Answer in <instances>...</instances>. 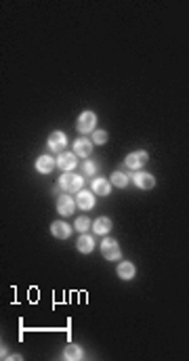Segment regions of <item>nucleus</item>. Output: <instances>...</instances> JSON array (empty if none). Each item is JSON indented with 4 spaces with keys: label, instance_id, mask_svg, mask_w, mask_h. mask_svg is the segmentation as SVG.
Instances as JSON below:
<instances>
[{
    "label": "nucleus",
    "instance_id": "11",
    "mask_svg": "<svg viewBox=\"0 0 189 361\" xmlns=\"http://www.w3.org/2000/svg\"><path fill=\"white\" fill-rule=\"evenodd\" d=\"M93 141H89L86 137H80V139H76L74 141V154L78 156V158H89L91 156V151H93Z\"/></svg>",
    "mask_w": 189,
    "mask_h": 361
},
{
    "label": "nucleus",
    "instance_id": "2",
    "mask_svg": "<svg viewBox=\"0 0 189 361\" xmlns=\"http://www.w3.org/2000/svg\"><path fill=\"white\" fill-rule=\"evenodd\" d=\"M95 126H97V116H95V112H82L80 116H78V120H76V130L80 132V134H93L95 132Z\"/></svg>",
    "mask_w": 189,
    "mask_h": 361
},
{
    "label": "nucleus",
    "instance_id": "7",
    "mask_svg": "<svg viewBox=\"0 0 189 361\" xmlns=\"http://www.w3.org/2000/svg\"><path fill=\"white\" fill-rule=\"evenodd\" d=\"M74 210H76V198H71V196L57 198V212H59L61 216L74 214Z\"/></svg>",
    "mask_w": 189,
    "mask_h": 361
},
{
    "label": "nucleus",
    "instance_id": "20",
    "mask_svg": "<svg viewBox=\"0 0 189 361\" xmlns=\"http://www.w3.org/2000/svg\"><path fill=\"white\" fill-rule=\"evenodd\" d=\"M107 139H109V137H107V132H105V130H95L91 141H93L95 145H105V143H107Z\"/></svg>",
    "mask_w": 189,
    "mask_h": 361
},
{
    "label": "nucleus",
    "instance_id": "1",
    "mask_svg": "<svg viewBox=\"0 0 189 361\" xmlns=\"http://www.w3.org/2000/svg\"><path fill=\"white\" fill-rule=\"evenodd\" d=\"M82 185H84V178L76 172H63L59 178V187L65 193H78V191H82Z\"/></svg>",
    "mask_w": 189,
    "mask_h": 361
},
{
    "label": "nucleus",
    "instance_id": "15",
    "mask_svg": "<svg viewBox=\"0 0 189 361\" xmlns=\"http://www.w3.org/2000/svg\"><path fill=\"white\" fill-rule=\"evenodd\" d=\"M91 191L95 193V196H109V191H111V183H109V178H95L93 183H91Z\"/></svg>",
    "mask_w": 189,
    "mask_h": 361
},
{
    "label": "nucleus",
    "instance_id": "3",
    "mask_svg": "<svg viewBox=\"0 0 189 361\" xmlns=\"http://www.w3.org/2000/svg\"><path fill=\"white\" fill-rule=\"evenodd\" d=\"M101 252H103L105 260H111V262L120 260V256H122V250H120L118 242H116L114 238H105L103 242H101Z\"/></svg>",
    "mask_w": 189,
    "mask_h": 361
},
{
    "label": "nucleus",
    "instance_id": "4",
    "mask_svg": "<svg viewBox=\"0 0 189 361\" xmlns=\"http://www.w3.org/2000/svg\"><path fill=\"white\" fill-rule=\"evenodd\" d=\"M147 160H149V154L145 149H137V151H130V154L124 158V164L128 166L130 170H139V168H143L145 164H147Z\"/></svg>",
    "mask_w": 189,
    "mask_h": 361
},
{
    "label": "nucleus",
    "instance_id": "19",
    "mask_svg": "<svg viewBox=\"0 0 189 361\" xmlns=\"http://www.w3.org/2000/svg\"><path fill=\"white\" fill-rule=\"evenodd\" d=\"M74 229L80 231V233H86L89 229H93V223H91V218L89 216H78L74 220Z\"/></svg>",
    "mask_w": 189,
    "mask_h": 361
},
{
    "label": "nucleus",
    "instance_id": "9",
    "mask_svg": "<svg viewBox=\"0 0 189 361\" xmlns=\"http://www.w3.org/2000/svg\"><path fill=\"white\" fill-rule=\"evenodd\" d=\"M76 206L80 208V210H84V212H89L91 208L95 206V193L93 191H78L76 193Z\"/></svg>",
    "mask_w": 189,
    "mask_h": 361
},
{
    "label": "nucleus",
    "instance_id": "5",
    "mask_svg": "<svg viewBox=\"0 0 189 361\" xmlns=\"http://www.w3.org/2000/svg\"><path fill=\"white\" fill-rule=\"evenodd\" d=\"M63 147H67V134L61 130H55L49 137V149L55 151V154H63Z\"/></svg>",
    "mask_w": 189,
    "mask_h": 361
},
{
    "label": "nucleus",
    "instance_id": "18",
    "mask_svg": "<svg viewBox=\"0 0 189 361\" xmlns=\"http://www.w3.org/2000/svg\"><path fill=\"white\" fill-rule=\"evenodd\" d=\"M109 183H111L114 187L124 189V187L128 185V176H126L124 172H120V170H116V172H111V176H109Z\"/></svg>",
    "mask_w": 189,
    "mask_h": 361
},
{
    "label": "nucleus",
    "instance_id": "8",
    "mask_svg": "<svg viewBox=\"0 0 189 361\" xmlns=\"http://www.w3.org/2000/svg\"><path fill=\"white\" fill-rule=\"evenodd\" d=\"M133 183H135L139 189H154V187H156V176L149 174V172L137 170V172L133 174Z\"/></svg>",
    "mask_w": 189,
    "mask_h": 361
},
{
    "label": "nucleus",
    "instance_id": "6",
    "mask_svg": "<svg viewBox=\"0 0 189 361\" xmlns=\"http://www.w3.org/2000/svg\"><path fill=\"white\" fill-rule=\"evenodd\" d=\"M78 156L76 154H67V151H63V154H59V158H57V168H61L63 172H74V168L78 166Z\"/></svg>",
    "mask_w": 189,
    "mask_h": 361
},
{
    "label": "nucleus",
    "instance_id": "12",
    "mask_svg": "<svg viewBox=\"0 0 189 361\" xmlns=\"http://www.w3.org/2000/svg\"><path fill=\"white\" fill-rule=\"evenodd\" d=\"M51 233L59 240H67L71 235V227L65 223V220H53L51 223Z\"/></svg>",
    "mask_w": 189,
    "mask_h": 361
},
{
    "label": "nucleus",
    "instance_id": "10",
    "mask_svg": "<svg viewBox=\"0 0 189 361\" xmlns=\"http://www.w3.org/2000/svg\"><path fill=\"white\" fill-rule=\"evenodd\" d=\"M116 273H118V277L122 282H130L135 277V273H137V269H135V265L130 260H118V267H116Z\"/></svg>",
    "mask_w": 189,
    "mask_h": 361
},
{
    "label": "nucleus",
    "instance_id": "21",
    "mask_svg": "<svg viewBox=\"0 0 189 361\" xmlns=\"http://www.w3.org/2000/svg\"><path fill=\"white\" fill-rule=\"evenodd\" d=\"M82 170H84V174H89V176L95 174V164L93 162H84L82 164Z\"/></svg>",
    "mask_w": 189,
    "mask_h": 361
},
{
    "label": "nucleus",
    "instance_id": "13",
    "mask_svg": "<svg viewBox=\"0 0 189 361\" xmlns=\"http://www.w3.org/2000/svg\"><path fill=\"white\" fill-rule=\"evenodd\" d=\"M76 248H78V252H82V254H91L93 250H95V240H93V235H89V233H80V238L76 240Z\"/></svg>",
    "mask_w": 189,
    "mask_h": 361
},
{
    "label": "nucleus",
    "instance_id": "14",
    "mask_svg": "<svg viewBox=\"0 0 189 361\" xmlns=\"http://www.w3.org/2000/svg\"><path fill=\"white\" fill-rule=\"evenodd\" d=\"M55 166H57V160H53L51 156H38V160H36V170H38L40 174L53 172Z\"/></svg>",
    "mask_w": 189,
    "mask_h": 361
},
{
    "label": "nucleus",
    "instance_id": "16",
    "mask_svg": "<svg viewBox=\"0 0 189 361\" xmlns=\"http://www.w3.org/2000/svg\"><path fill=\"white\" fill-rule=\"evenodd\" d=\"M93 231H95L97 235H107V233L111 231V218H107V216L95 218V220H93Z\"/></svg>",
    "mask_w": 189,
    "mask_h": 361
},
{
    "label": "nucleus",
    "instance_id": "17",
    "mask_svg": "<svg viewBox=\"0 0 189 361\" xmlns=\"http://www.w3.org/2000/svg\"><path fill=\"white\" fill-rule=\"evenodd\" d=\"M82 357H84V351L80 349L78 344H74V342H69L63 349V359L65 361H80Z\"/></svg>",
    "mask_w": 189,
    "mask_h": 361
}]
</instances>
